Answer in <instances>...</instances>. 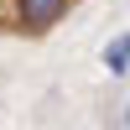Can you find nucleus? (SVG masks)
<instances>
[{"label":"nucleus","mask_w":130,"mask_h":130,"mask_svg":"<svg viewBox=\"0 0 130 130\" xmlns=\"http://www.w3.org/2000/svg\"><path fill=\"white\" fill-rule=\"evenodd\" d=\"M62 10H68V0H16V16L26 31H47Z\"/></svg>","instance_id":"nucleus-1"},{"label":"nucleus","mask_w":130,"mask_h":130,"mask_svg":"<svg viewBox=\"0 0 130 130\" xmlns=\"http://www.w3.org/2000/svg\"><path fill=\"white\" fill-rule=\"evenodd\" d=\"M104 68H109V73H125V68H130V31L109 42V52H104Z\"/></svg>","instance_id":"nucleus-2"},{"label":"nucleus","mask_w":130,"mask_h":130,"mask_svg":"<svg viewBox=\"0 0 130 130\" xmlns=\"http://www.w3.org/2000/svg\"><path fill=\"white\" fill-rule=\"evenodd\" d=\"M125 130H130V115H125Z\"/></svg>","instance_id":"nucleus-3"}]
</instances>
